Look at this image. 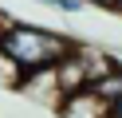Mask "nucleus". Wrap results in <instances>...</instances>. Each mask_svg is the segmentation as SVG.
I'll return each mask as SVG.
<instances>
[{
    "instance_id": "nucleus-1",
    "label": "nucleus",
    "mask_w": 122,
    "mask_h": 118,
    "mask_svg": "<svg viewBox=\"0 0 122 118\" xmlns=\"http://www.w3.org/2000/svg\"><path fill=\"white\" fill-rule=\"evenodd\" d=\"M0 51L24 75H36V71L59 67L75 51V39L59 36L51 28H40V24H24V20H12V16H0Z\"/></svg>"
},
{
    "instance_id": "nucleus-2",
    "label": "nucleus",
    "mask_w": 122,
    "mask_h": 118,
    "mask_svg": "<svg viewBox=\"0 0 122 118\" xmlns=\"http://www.w3.org/2000/svg\"><path fill=\"white\" fill-rule=\"evenodd\" d=\"M55 87H59V98L63 102L75 98V94H83V91H91V75H87V63H83V55H79V43H75V51L55 67Z\"/></svg>"
},
{
    "instance_id": "nucleus-3",
    "label": "nucleus",
    "mask_w": 122,
    "mask_h": 118,
    "mask_svg": "<svg viewBox=\"0 0 122 118\" xmlns=\"http://www.w3.org/2000/svg\"><path fill=\"white\" fill-rule=\"evenodd\" d=\"M20 94H32L36 102H47V106L59 110V87H55V67L51 71H36V75H24V83H20Z\"/></svg>"
},
{
    "instance_id": "nucleus-4",
    "label": "nucleus",
    "mask_w": 122,
    "mask_h": 118,
    "mask_svg": "<svg viewBox=\"0 0 122 118\" xmlns=\"http://www.w3.org/2000/svg\"><path fill=\"white\" fill-rule=\"evenodd\" d=\"M59 114H63V118H106V114H110V106L98 102L91 91H83V94H75V98L59 102Z\"/></svg>"
},
{
    "instance_id": "nucleus-5",
    "label": "nucleus",
    "mask_w": 122,
    "mask_h": 118,
    "mask_svg": "<svg viewBox=\"0 0 122 118\" xmlns=\"http://www.w3.org/2000/svg\"><path fill=\"white\" fill-rule=\"evenodd\" d=\"M91 94H95L98 102H106L110 110L118 106V102H122V63H118V67H114L106 79H98V83L91 87Z\"/></svg>"
},
{
    "instance_id": "nucleus-6",
    "label": "nucleus",
    "mask_w": 122,
    "mask_h": 118,
    "mask_svg": "<svg viewBox=\"0 0 122 118\" xmlns=\"http://www.w3.org/2000/svg\"><path fill=\"white\" fill-rule=\"evenodd\" d=\"M20 83H24V71L0 51V87H4V91H20Z\"/></svg>"
},
{
    "instance_id": "nucleus-7",
    "label": "nucleus",
    "mask_w": 122,
    "mask_h": 118,
    "mask_svg": "<svg viewBox=\"0 0 122 118\" xmlns=\"http://www.w3.org/2000/svg\"><path fill=\"white\" fill-rule=\"evenodd\" d=\"M40 4L59 8V12H79V8H83V0H40Z\"/></svg>"
},
{
    "instance_id": "nucleus-8",
    "label": "nucleus",
    "mask_w": 122,
    "mask_h": 118,
    "mask_svg": "<svg viewBox=\"0 0 122 118\" xmlns=\"http://www.w3.org/2000/svg\"><path fill=\"white\" fill-rule=\"evenodd\" d=\"M83 4H95V8H106V12H122V0H83Z\"/></svg>"
},
{
    "instance_id": "nucleus-9",
    "label": "nucleus",
    "mask_w": 122,
    "mask_h": 118,
    "mask_svg": "<svg viewBox=\"0 0 122 118\" xmlns=\"http://www.w3.org/2000/svg\"><path fill=\"white\" fill-rule=\"evenodd\" d=\"M114 114H122V102H118V106H114Z\"/></svg>"
},
{
    "instance_id": "nucleus-10",
    "label": "nucleus",
    "mask_w": 122,
    "mask_h": 118,
    "mask_svg": "<svg viewBox=\"0 0 122 118\" xmlns=\"http://www.w3.org/2000/svg\"><path fill=\"white\" fill-rule=\"evenodd\" d=\"M106 118H122V114H114V110H110V114H106Z\"/></svg>"
}]
</instances>
